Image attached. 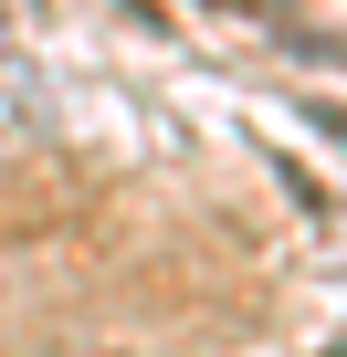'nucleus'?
I'll list each match as a JSON object with an SVG mask.
<instances>
[{
	"instance_id": "obj_1",
	"label": "nucleus",
	"mask_w": 347,
	"mask_h": 357,
	"mask_svg": "<svg viewBox=\"0 0 347 357\" xmlns=\"http://www.w3.org/2000/svg\"><path fill=\"white\" fill-rule=\"evenodd\" d=\"M200 11H242V22H253V32H274V43H305V53H337L326 32H305V22H295V0H200Z\"/></svg>"
},
{
	"instance_id": "obj_2",
	"label": "nucleus",
	"mask_w": 347,
	"mask_h": 357,
	"mask_svg": "<svg viewBox=\"0 0 347 357\" xmlns=\"http://www.w3.org/2000/svg\"><path fill=\"white\" fill-rule=\"evenodd\" d=\"M53 11V0H0V22H43Z\"/></svg>"
},
{
	"instance_id": "obj_3",
	"label": "nucleus",
	"mask_w": 347,
	"mask_h": 357,
	"mask_svg": "<svg viewBox=\"0 0 347 357\" xmlns=\"http://www.w3.org/2000/svg\"><path fill=\"white\" fill-rule=\"evenodd\" d=\"M326 126H337V137H347V105H326Z\"/></svg>"
}]
</instances>
